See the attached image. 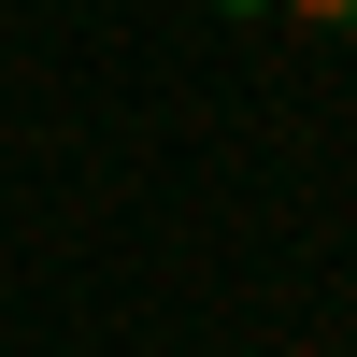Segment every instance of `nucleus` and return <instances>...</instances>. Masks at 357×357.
Returning <instances> with one entry per match:
<instances>
[{
  "label": "nucleus",
  "mask_w": 357,
  "mask_h": 357,
  "mask_svg": "<svg viewBox=\"0 0 357 357\" xmlns=\"http://www.w3.org/2000/svg\"><path fill=\"white\" fill-rule=\"evenodd\" d=\"M272 15H301V29H357V0H272Z\"/></svg>",
  "instance_id": "f257e3e1"
}]
</instances>
